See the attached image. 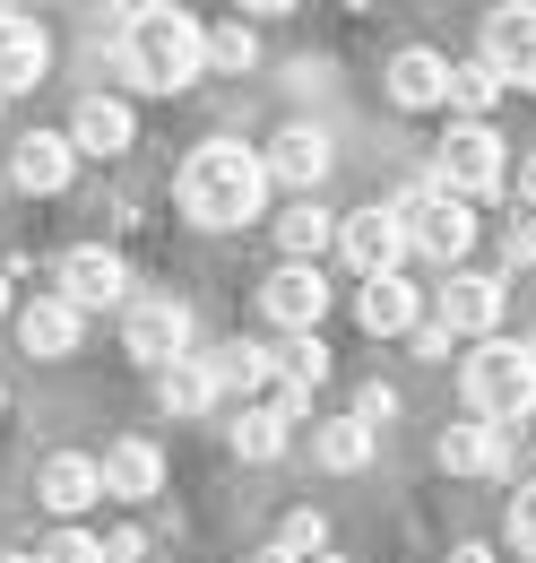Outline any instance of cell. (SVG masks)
<instances>
[{"label": "cell", "instance_id": "cell-1", "mask_svg": "<svg viewBox=\"0 0 536 563\" xmlns=\"http://www.w3.org/2000/svg\"><path fill=\"white\" fill-rule=\"evenodd\" d=\"M174 200H182V217L191 225H208V234H234V225H252L268 200V156L243 140H200L191 156H182V183H174Z\"/></svg>", "mask_w": 536, "mask_h": 563}, {"label": "cell", "instance_id": "cell-2", "mask_svg": "<svg viewBox=\"0 0 536 563\" xmlns=\"http://www.w3.org/2000/svg\"><path fill=\"white\" fill-rule=\"evenodd\" d=\"M208 70V26L191 9H122V78L147 96H182Z\"/></svg>", "mask_w": 536, "mask_h": 563}, {"label": "cell", "instance_id": "cell-3", "mask_svg": "<svg viewBox=\"0 0 536 563\" xmlns=\"http://www.w3.org/2000/svg\"><path fill=\"white\" fill-rule=\"evenodd\" d=\"M459 390H468V417H484V424L536 417V347L528 339H484L459 364Z\"/></svg>", "mask_w": 536, "mask_h": 563}, {"label": "cell", "instance_id": "cell-4", "mask_svg": "<svg viewBox=\"0 0 536 563\" xmlns=\"http://www.w3.org/2000/svg\"><path fill=\"white\" fill-rule=\"evenodd\" d=\"M390 217L406 225V252H424V261H442V269H459V261H468V243H476V209H468V200H450L442 183L399 191Z\"/></svg>", "mask_w": 536, "mask_h": 563}, {"label": "cell", "instance_id": "cell-5", "mask_svg": "<svg viewBox=\"0 0 536 563\" xmlns=\"http://www.w3.org/2000/svg\"><path fill=\"white\" fill-rule=\"evenodd\" d=\"M433 183L450 191V200H484V191H502L511 183V147L493 122H450V140L433 147Z\"/></svg>", "mask_w": 536, "mask_h": 563}, {"label": "cell", "instance_id": "cell-6", "mask_svg": "<svg viewBox=\"0 0 536 563\" xmlns=\"http://www.w3.org/2000/svg\"><path fill=\"white\" fill-rule=\"evenodd\" d=\"M200 339V321H191V303L182 295H131V312H122V347L138 364H156V373H174L182 355Z\"/></svg>", "mask_w": 536, "mask_h": 563}, {"label": "cell", "instance_id": "cell-7", "mask_svg": "<svg viewBox=\"0 0 536 563\" xmlns=\"http://www.w3.org/2000/svg\"><path fill=\"white\" fill-rule=\"evenodd\" d=\"M337 252H346V269H355V278H399V261H406V225L390 217V200H372V209L337 217Z\"/></svg>", "mask_w": 536, "mask_h": 563}, {"label": "cell", "instance_id": "cell-8", "mask_svg": "<svg viewBox=\"0 0 536 563\" xmlns=\"http://www.w3.org/2000/svg\"><path fill=\"white\" fill-rule=\"evenodd\" d=\"M502 303H511L502 278H484V269H450V286L433 295V321H442L450 339H476V347H484V339L502 330Z\"/></svg>", "mask_w": 536, "mask_h": 563}, {"label": "cell", "instance_id": "cell-9", "mask_svg": "<svg viewBox=\"0 0 536 563\" xmlns=\"http://www.w3.org/2000/svg\"><path fill=\"white\" fill-rule=\"evenodd\" d=\"M260 312L277 321V330H286V339H321V312H330V278H321V269H303V261H286V269H268Z\"/></svg>", "mask_w": 536, "mask_h": 563}, {"label": "cell", "instance_id": "cell-10", "mask_svg": "<svg viewBox=\"0 0 536 563\" xmlns=\"http://www.w3.org/2000/svg\"><path fill=\"white\" fill-rule=\"evenodd\" d=\"M62 303H78V312L122 303V312H131V269H122V252H113V243H78V252H62Z\"/></svg>", "mask_w": 536, "mask_h": 563}, {"label": "cell", "instance_id": "cell-11", "mask_svg": "<svg viewBox=\"0 0 536 563\" xmlns=\"http://www.w3.org/2000/svg\"><path fill=\"white\" fill-rule=\"evenodd\" d=\"M476 62L502 87H536V0H511V9L484 18V53Z\"/></svg>", "mask_w": 536, "mask_h": 563}, {"label": "cell", "instance_id": "cell-12", "mask_svg": "<svg viewBox=\"0 0 536 563\" xmlns=\"http://www.w3.org/2000/svg\"><path fill=\"white\" fill-rule=\"evenodd\" d=\"M260 156H268V183H294L303 200H321V183H330V165H337V147H330L321 122H286Z\"/></svg>", "mask_w": 536, "mask_h": 563}, {"label": "cell", "instance_id": "cell-13", "mask_svg": "<svg viewBox=\"0 0 536 563\" xmlns=\"http://www.w3.org/2000/svg\"><path fill=\"white\" fill-rule=\"evenodd\" d=\"M69 174H78V140H69V131H26V140L9 147V183H18L26 200L69 191Z\"/></svg>", "mask_w": 536, "mask_h": 563}, {"label": "cell", "instance_id": "cell-14", "mask_svg": "<svg viewBox=\"0 0 536 563\" xmlns=\"http://www.w3.org/2000/svg\"><path fill=\"white\" fill-rule=\"evenodd\" d=\"M355 321L372 339H415V321H433V295H415L406 278H364L355 286Z\"/></svg>", "mask_w": 536, "mask_h": 563}, {"label": "cell", "instance_id": "cell-15", "mask_svg": "<svg viewBox=\"0 0 536 563\" xmlns=\"http://www.w3.org/2000/svg\"><path fill=\"white\" fill-rule=\"evenodd\" d=\"M35 503H44L53 520H78L87 503H104V468H96L87 451H53V460L35 468Z\"/></svg>", "mask_w": 536, "mask_h": 563}, {"label": "cell", "instance_id": "cell-16", "mask_svg": "<svg viewBox=\"0 0 536 563\" xmlns=\"http://www.w3.org/2000/svg\"><path fill=\"white\" fill-rule=\"evenodd\" d=\"M44 70H53V35H44V18H26V9H0V96L35 87Z\"/></svg>", "mask_w": 536, "mask_h": 563}, {"label": "cell", "instance_id": "cell-17", "mask_svg": "<svg viewBox=\"0 0 536 563\" xmlns=\"http://www.w3.org/2000/svg\"><path fill=\"white\" fill-rule=\"evenodd\" d=\"M390 104L399 113H433V104H450V62L433 53V44H406V53H390Z\"/></svg>", "mask_w": 536, "mask_h": 563}, {"label": "cell", "instance_id": "cell-18", "mask_svg": "<svg viewBox=\"0 0 536 563\" xmlns=\"http://www.w3.org/2000/svg\"><path fill=\"white\" fill-rule=\"evenodd\" d=\"M442 468L450 477H511V433L484 424V417H459L442 433Z\"/></svg>", "mask_w": 536, "mask_h": 563}, {"label": "cell", "instance_id": "cell-19", "mask_svg": "<svg viewBox=\"0 0 536 563\" xmlns=\"http://www.w3.org/2000/svg\"><path fill=\"white\" fill-rule=\"evenodd\" d=\"M78 330H87V312H78V303H62V295H35V303L18 312V347L35 355V364L78 355Z\"/></svg>", "mask_w": 536, "mask_h": 563}, {"label": "cell", "instance_id": "cell-20", "mask_svg": "<svg viewBox=\"0 0 536 563\" xmlns=\"http://www.w3.org/2000/svg\"><path fill=\"white\" fill-rule=\"evenodd\" d=\"M96 468H104V494H113V503H156V494H165V451H156L147 433L113 442Z\"/></svg>", "mask_w": 536, "mask_h": 563}, {"label": "cell", "instance_id": "cell-21", "mask_svg": "<svg viewBox=\"0 0 536 563\" xmlns=\"http://www.w3.org/2000/svg\"><path fill=\"white\" fill-rule=\"evenodd\" d=\"M69 140H78V156H122V147L138 140V122H131V104H122V96H78Z\"/></svg>", "mask_w": 536, "mask_h": 563}, {"label": "cell", "instance_id": "cell-22", "mask_svg": "<svg viewBox=\"0 0 536 563\" xmlns=\"http://www.w3.org/2000/svg\"><path fill=\"white\" fill-rule=\"evenodd\" d=\"M372 451H381V433H372L364 417H330V424H312V460H321V468H337V477L372 468Z\"/></svg>", "mask_w": 536, "mask_h": 563}, {"label": "cell", "instance_id": "cell-23", "mask_svg": "<svg viewBox=\"0 0 536 563\" xmlns=\"http://www.w3.org/2000/svg\"><path fill=\"white\" fill-rule=\"evenodd\" d=\"M337 243V217L321 209V200H294V209L277 217V252L286 261H303V269H321V252Z\"/></svg>", "mask_w": 536, "mask_h": 563}, {"label": "cell", "instance_id": "cell-24", "mask_svg": "<svg viewBox=\"0 0 536 563\" xmlns=\"http://www.w3.org/2000/svg\"><path fill=\"white\" fill-rule=\"evenodd\" d=\"M156 399H165L174 417H200V408L225 399V382H216V364H208V355H182L174 373H156Z\"/></svg>", "mask_w": 536, "mask_h": 563}, {"label": "cell", "instance_id": "cell-25", "mask_svg": "<svg viewBox=\"0 0 536 563\" xmlns=\"http://www.w3.org/2000/svg\"><path fill=\"white\" fill-rule=\"evenodd\" d=\"M208 364H216V382H225V390H260V382H277L268 347H252V339H225V347H208Z\"/></svg>", "mask_w": 536, "mask_h": 563}, {"label": "cell", "instance_id": "cell-26", "mask_svg": "<svg viewBox=\"0 0 536 563\" xmlns=\"http://www.w3.org/2000/svg\"><path fill=\"white\" fill-rule=\"evenodd\" d=\"M502 96H511V87L484 70V62H450V104H459V122H484Z\"/></svg>", "mask_w": 536, "mask_h": 563}, {"label": "cell", "instance_id": "cell-27", "mask_svg": "<svg viewBox=\"0 0 536 563\" xmlns=\"http://www.w3.org/2000/svg\"><path fill=\"white\" fill-rule=\"evenodd\" d=\"M286 433H294V424L277 417V408H243V417H234V451H243V460H277Z\"/></svg>", "mask_w": 536, "mask_h": 563}, {"label": "cell", "instance_id": "cell-28", "mask_svg": "<svg viewBox=\"0 0 536 563\" xmlns=\"http://www.w3.org/2000/svg\"><path fill=\"white\" fill-rule=\"evenodd\" d=\"M268 364H277V382H294V390H321V382H330V347H321V339H286Z\"/></svg>", "mask_w": 536, "mask_h": 563}, {"label": "cell", "instance_id": "cell-29", "mask_svg": "<svg viewBox=\"0 0 536 563\" xmlns=\"http://www.w3.org/2000/svg\"><path fill=\"white\" fill-rule=\"evenodd\" d=\"M252 62H260V35H252V26H243V18H225V26H208V70H252Z\"/></svg>", "mask_w": 536, "mask_h": 563}, {"label": "cell", "instance_id": "cell-30", "mask_svg": "<svg viewBox=\"0 0 536 563\" xmlns=\"http://www.w3.org/2000/svg\"><path fill=\"white\" fill-rule=\"evenodd\" d=\"M277 555L321 563V555H330V520H321V511H286V529H277Z\"/></svg>", "mask_w": 536, "mask_h": 563}, {"label": "cell", "instance_id": "cell-31", "mask_svg": "<svg viewBox=\"0 0 536 563\" xmlns=\"http://www.w3.org/2000/svg\"><path fill=\"white\" fill-rule=\"evenodd\" d=\"M35 563H113V555H104V538H87V529H62V538H53V547H44Z\"/></svg>", "mask_w": 536, "mask_h": 563}, {"label": "cell", "instance_id": "cell-32", "mask_svg": "<svg viewBox=\"0 0 536 563\" xmlns=\"http://www.w3.org/2000/svg\"><path fill=\"white\" fill-rule=\"evenodd\" d=\"M536 261V217H511L502 225V269H528Z\"/></svg>", "mask_w": 536, "mask_h": 563}, {"label": "cell", "instance_id": "cell-33", "mask_svg": "<svg viewBox=\"0 0 536 563\" xmlns=\"http://www.w3.org/2000/svg\"><path fill=\"white\" fill-rule=\"evenodd\" d=\"M511 547H520V555H536V477L520 486V503H511Z\"/></svg>", "mask_w": 536, "mask_h": 563}, {"label": "cell", "instance_id": "cell-34", "mask_svg": "<svg viewBox=\"0 0 536 563\" xmlns=\"http://www.w3.org/2000/svg\"><path fill=\"white\" fill-rule=\"evenodd\" d=\"M355 417H364V424H390V417H399V390H390V382H364Z\"/></svg>", "mask_w": 536, "mask_h": 563}, {"label": "cell", "instance_id": "cell-35", "mask_svg": "<svg viewBox=\"0 0 536 563\" xmlns=\"http://www.w3.org/2000/svg\"><path fill=\"white\" fill-rule=\"evenodd\" d=\"M415 355L442 364V355H450V330H442V321H415Z\"/></svg>", "mask_w": 536, "mask_h": 563}, {"label": "cell", "instance_id": "cell-36", "mask_svg": "<svg viewBox=\"0 0 536 563\" xmlns=\"http://www.w3.org/2000/svg\"><path fill=\"white\" fill-rule=\"evenodd\" d=\"M138 547H147L138 529H113V538H104V555H113V563H138Z\"/></svg>", "mask_w": 536, "mask_h": 563}, {"label": "cell", "instance_id": "cell-37", "mask_svg": "<svg viewBox=\"0 0 536 563\" xmlns=\"http://www.w3.org/2000/svg\"><path fill=\"white\" fill-rule=\"evenodd\" d=\"M511 183H520V209L536 217V156H520V174H511Z\"/></svg>", "mask_w": 536, "mask_h": 563}, {"label": "cell", "instance_id": "cell-38", "mask_svg": "<svg viewBox=\"0 0 536 563\" xmlns=\"http://www.w3.org/2000/svg\"><path fill=\"white\" fill-rule=\"evenodd\" d=\"M450 563H493V547H484V538H459V547H450Z\"/></svg>", "mask_w": 536, "mask_h": 563}, {"label": "cell", "instance_id": "cell-39", "mask_svg": "<svg viewBox=\"0 0 536 563\" xmlns=\"http://www.w3.org/2000/svg\"><path fill=\"white\" fill-rule=\"evenodd\" d=\"M0 312H9V278H0Z\"/></svg>", "mask_w": 536, "mask_h": 563}, {"label": "cell", "instance_id": "cell-40", "mask_svg": "<svg viewBox=\"0 0 536 563\" xmlns=\"http://www.w3.org/2000/svg\"><path fill=\"white\" fill-rule=\"evenodd\" d=\"M0 563H35V555H0Z\"/></svg>", "mask_w": 536, "mask_h": 563}, {"label": "cell", "instance_id": "cell-41", "mask_svg": "<svg viewBox=\"0 0 536 563\" xmlns=\"http://www.w3.org/2000/svg\"><path fill=\"white\" fill-rule=\"evenodd\" d=\"M0 191H9V174H0Z\"/></svg>", "mask_w": 536, "mask_h": 563}, {"label": "cell", "instance_id": "cell-42", "mask_svg": "<svg viewBox=\"0 0 536 563\" xmlns=\"http://www.w3.org/2000/svg\"><path fill=\"white\" fill-rule=\"evenodd\" d=\"M528 460H536V442H528Z\"/></svg>", "mask_w": 536, "mask_h": 563}, {"label": "cell", "instance_id": "cell-43", "mask_svg": "<svg viewBox=\"0 0 536 563\" xmlns=\"http://www.w3.org/2000/svg\"><path fill=\"white\" fill-rule=\"evenodd\" d=\"M520 563H536V555H520Z\"/></svg>", "mask_w": 536, "mask_h": 563}, {"label": "cell", "instance_id": "cell-44", "mask_svg": "<svg viewBox=\"0 0 536 563\" xmlns=\"http://www.w3.org/2000/svg\"><path fill=\"white\" fill-rule=\"evenodd\" d=\"M0 408H9V399H0Z\"/></svg>", "mask_w": 536, "mask_h": 563}]
</instances>
